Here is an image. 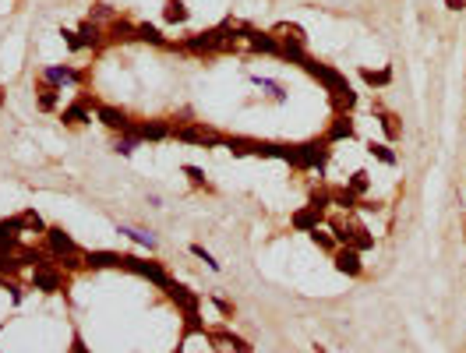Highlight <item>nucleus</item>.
Listing matches in <instances>:
<instances>
[{
    "label": "nucleus",
    "mask_w": 466,
    "mask_h": 353,
    "mask_svg": "<svg viewBox=\"0 0 466 353\" xmlns=\"http://www.w3.org/2000/svg\"><path fill=\"white\" fill-rule=\"evenodd\" d=\"M301 71H308L329 96H332V103H336V113H353V106H357V92H353V85H350V78L339 71V68H332V64H322V61H308Z\"/></svg>",
    "instance_id": "nucleus-1"
},
{
    "label": "nucleus",
    "mask_w": 466,
    "mask_h": 353,
    "mask_svg": "<svg viewBox=\"0 0 466 353\" xmlns=\"http://www.w3.org/2000/svg\"><path fill=\"white\" fill-rule=\"evenodd\" d=\"M222 131H215V128H208L205 120H184V124H177L173 120V142H180V145H198V149H222Z\"/></svg>",
    "instance_id": "nucleus-2"
},
{
    "label": "nucleus",
    "mask_w": 466,
    "mask_h": 353,
    "mask_svg": "<svg viewBox=\"0 0 466 353\" xmlns=\"http://www.w3.org/2000/svg\"><path fill=\"white\" fill-rule=\"evenodd\" d=\"M297 173H311V170H325L329 166V142L325 138H308V142H297L294 145V163H290Z\"/></svg>",
    "instance_id": "nucleus-3"
},
{
    "label": "nucleus",
    "mask_w": 466,
    "mask_h": 353,
    "mask_svg": "<svg viewBox=\"0 0 466 353\" xmlns=\"http://www.w3.org/2000/svg\"><path fill=\"white\" fill-rule=\"evenodd\" d=\"M120 268H124V272H131V275H138V279H149V283H152V286H159V290H166V286L173 283V275L166 272V265H163V261H149V258H138V254H124Z\"/></svg>",
    "instance_id": "nucleus-4"
},
{
    "label": "nucleus",
    "mask_w": 466,
    "mask_h": 353,
    "mask_svg": "<svg viewBox=\"0 0 466 353\" xmlns=\"http://www.w3.org/2000/svg\"><path fill=\"white\" fill-rule=\"evenodd\" d=\"M68 275L71 272H64L57 261L39 265V268H32V290H39V293H64L68 290Z\"/></svg>",
    "instance_id": "nucleus-5"
},
{
    "label": "nucleus",
    "mask_w": 466,
    "mask_h": 353,
    "mask_svg": "<svg viewBox=\"0 0 466 353\" xmlns=\"http://www.w3.org/2000/svg\"><path fill=\"white\" fill-rule=\"evenodd\" d=\"M205 339H208L215 349H222V353H255V346H251L244 335L229 332V328H222V325H208V328H205Z\"/></svg>",
    "instance_id": "nucleus-6"
},
{
    "label": "nucleus",
    "mask_w": 466,
    "mask_h": 353,
    "mask_svg": "<svg viewBox=\"0 0 466 353\" xmlns=\"http://www.w3.org/2000/svg\"><path fill=\"white\" fill-rule=\"evenodd\" d=\"M43 240H46V254H50L53 261H61V258H71V254H82L78 240H75V237H71L64 226H46Z\"/></svg>",
    "instance_id": "nucleus-7"
},
{
    "label": "nucleus",
    "mask_w": 466,
    "mask_h": 353,
    "mask_svg": "<svg viewBox=\"0 0 466 353\" xmlns=\"http://www.w3.org/2000/svg\"><path fill=\"white\" fill-rule=\"evenodd\" d=\"M244 50L248 54H262V57H279V36H272V29H255L244 25Z\"/></svg>",
    "instance_id": "nucleus-8"
},
{
    "label": "nucleus",
    "mask_w": 466,
    "mask_h": 353,
    "mask_svg": "<svg viewBox=\"0 0 466 353\" xmlns=\"http://www.w3.org/2000/svg\"><path fill=\"white\" fill-rule=\"evenodd\" d=\"M138 142H170L173 138V120L166 117H156V120H131L127 128Z\"/></svg>",
    "instance_id": "nucleus-9"
},
{
    "label": "nucleus",
    "mask_w": 466,
    "mask_h": 353,
    "mask_svg": "<svg viewBox=\"0 0 466 353\" xmlns=\"http://www.w3.org/2000/svg\"><path fill=\"white\" fill-rule=\"evenodd\" d=\"M85 78L89 75L82 68H71V64H50V68L39 71V82L57 85V89H64V85H85Z\"/></svg>",
    "instance_id": "nucleus-10"
},
{
    "label": "nucleus",
    "mask_w": 466,
    "mask_h": 353,
    "mask_svg": "<svg viewBox=\"0 0 466 353\" xmlns=\"http://www.w3.org/2000/svg\"><path fill=\"white\" fill-rule=\"evenodd\" d=\"M96 120H99L103 128L117 131V135H124V131L131 128V113L120 110V106H113V103H99V106H96Z\"/></svg>",
    "instance_id": "nucleus-11"
},
{
    "label": "nucleus",
    "mask_w": 466,
    "mask_h": 353,
    "mask_svg": "<svg viewBox=\"0 0 466 353\" xmlns=\"http://www.w3.org/2000/svg\"><path fill=\"white\" fill-rule=\"evenodd\" d=\"M357 135V124H353V117L350 113H332V120H329V128H325V142L329 145H339V142H350Z\"/></svg>",
    "instance_id": "nucleus-12"
},
{
    "label": "nucleus",
    "mask_w": 466,
    "mask_h": 353,
    "mask_svg": "<svg viewBox=\"0 0 466 353\" xmlns=\"http://www.w3.org/2000/svg\"><path fill=\"white\" fill-rule=\"evenodd\" d=\"M332 265H336V272H343V275H350V279H357V275L364 272L360 251H353V247H346V244H339V247L332 251Z\"/></svg>",
    "instance_id": "nucleus-13"
},
{
    "label": "nucleus",
    "mask_w": 466,
    "mask_h": 353,
    "mask_svg": "<svg viewBox=\"0 0 466 353\" xmlns=\"http://www.w3.org/2000/svg\"><path fill=\"white\" fill-rule=\"evenodd\" d=\"M166 297L177 304L180 314H201V297H198L194 290H187V286H180V283H170V286H166Z\"/></svg>",
    "instance_id": "nucleus-14"
},
{
    "label": "nucleus",
    "mask_w": 466,
    "mask_h": 353,
    "mask_svg": "<svg viewBox=\"0 0 466 353\" xmlns=\"http://www.w3.org/2000/svg\"><path fill=\"white\" fill-rule=\"evenodd\" d=\"M120 261H124V251H103V247H96V251H85V268H89V272L120 268Z\"/></svg>",
    "instance_id": "nucleus-15"
},
{
    "label": "nucleus",
    "mask_w": 466,
    "mask_h": 353,
    "mask_svg": "<svg viewBox=\"0 0 466 353\" xmlns=\"http://www.w3.org/2000/svg\"><path fill=\"white\" fill-rule=\"evenodd\" d=\"M110 43H138V22H127V18H113L106 25V47Z\"/></svg>",
    "instance_id": "nucleus-16"
},
{
    "label": "nucleus",
    "mask_w": 466,
    "mask_h": 353,
    "mask_svg": "<svg viewBox=\"0 0 466 353\" xmlns=\"http://www.w3.org/2000/svg\"><path fill=\"white\" fill-rule=\"evenodd\" d=\"M325 223V216L318 212V209H311V205H301L294 216H290V230H297V233H311V230H318Z\"/></svg>",
    "instance_id": "nucleus-17"
},
{
    "label": "nucleus",
    "mask_w": 466,
    "mask_h": 353,
    "mask_svg": "<svg viewBox=\"0 0 466 353\" xmlns=\"http://www.w3.org/2000/svg\"><path fill=\"white\" fill-rule=\"evenodd\" d=\"M78 36H82V47H85V50H103V47H106V29H103L99 22H92V18H85V22L78 25Z\"/></svg>",
    "instance_id": "nucleus-18"
},
{
    "label": "nucleus",
    "mask_w": 466,
    "mask_h": 353,
    "mask_svg": "<svg viewBox=\"0 0 466 353\" xmlns=\"http://www.w3.org/2000/svg\"><path fill=\"white\" fill-rule=\"evenodd\" d=\"M222 149H226L233 159H244V156H255L258 138H248V135H226V138H222Z\"/></svg>",
    "instance_id": "nucleus-19"
},
{
    "label": "nucleus",
    "mask_w": 466,
    "mask_h": 353,
    "mask_svg": "<svg viewBox=\"0 0 466 353\" xmlns=\"http://www.w3.org/2000/svg\"><path fill=\"white\" fill-rule=\"evenodd\" d=\"M61 120H64V128H85V124H92V110L82 99H75L61 110Z\"/></svg>",
    "instance_id": "nucleus-20"
},
{
    "label": "nucleus",
    "mask_w": 466,
    "mask_h": 353,
    "mask_svg": "<svg viewBox=\"0 0 466 353\" xmlns=\"http://www.w3.org/2000/svg\"><path fill=\"white\" fill-rule=\"evenodd\" d=\"M279 61H286V64H294V68H304V64L311 61V54H308V47H304V43L279 39Z\"/></svg>",
    "instance_id": "nucleus-21"
},
{
    "label": "nucleus",
    "mask_w": 466,
    "mask_h": 353,
    "mask_svg": "<svg viewBox=\"0 0 466 353\" xmlns=\"http://www.w3.org/2000/svg\"><path fill=\"white\" fill-rule=\"evenodd\" d=\"M117 233H120V237H127V240H134L138 247H149V251H156V247H159V240H156V233H152V230H141V226H127V223H120V226H117Z\"/></svg>",
    "instance_id": "nucleus-22"
},
{
    "label": "nucleus",
    "mask_w": 466,
    "mask_h": 353,
    "mask_svg": "<svg viewBox=\"0 0 466 353\" xmlns=\"http://www.w3.org/2000/svg\"><path fill=\"white\" fill-rule=\"evenodd\" d=\"M163 22L166 25H187L191 22V8L184 4V0H166L163 4Z\"/></svg>",
    "instance_id": "nucleus-23"
},
{
    "label": "nucleus",
    "mask_w": 466,
    "mask_h": 353,
    "mask_svg": "<svg viewBox=\"0 0 466 353\" xmlns=\"http://www.w3.org/2000/svg\"><path fill=\"white\" fill-rule=\"evenodd\" d=\"M36 106H39L43 113H53V110L61 106V89H57V85L39 82V89H36Z\"/></svg>",
    "instance_id": "nucleus-24"
},
{
    "label": "nucleus",
    "mask_w": 466,
    "mask_h": 353,
    "mask_svg": "<svg viewBox=\"0 0 466 353\" xmlns=\"http://www.w3.org/2000/svg\"><path fill=\"white\" fill-rule=\"evenodd\" d=\"M138 43H149V47H159V50H170L173 47V39H166L156 25H149V22H138Z\"/></svg>",
    "instance_id": "nucleus-25"
},
{
    "label": "nucleus",
    "mask_w": 466,
    "mask_h": 353,
    "mask_svg": "<svg viewBox=\"0 0 466 353\" xmlns=\"http://www.w3.org/2000/svg\"><path fill=\"white\" fill-rule=\"evenodd\" d=\"M251 85L255 89H262L272 103H286V89L279 85V82H272V78H262V75H251Z\"/></svg>",
    "instance_id": "nucleus-26"
},
{
    "label": "nucleus",
    "mask_w": 466,
    "mask_h": 353,
    "mask_svg": "<svg viewBox=\"0 0 466 353\" xmlns=\"http://www.w3.org/2000/svg\"><path fill=\"white\" fill-rule=\"evenodd\" d=\"M272 36L294 39V43H304V47H308V32H304V25H297V22H279V25H272Z\"/></svg>",
    "instance_id": "nucleus-27"
},
{
    "label": "nucleus",
    "mask_w": 466,
    "mask_h": 353,
    "mask_svg": "<svg viewBox=\"0 0 466 353\" xmlns=\"http://www.w3.org/2000/svg\"><path fill=\"white\" fill-rule=\"evenodd\" d=\"M329 194H332V205L336 209H346V212H353V209H360V198L343 184V187H329Z\"/></svg>",
    "instance_id": "nucleus-28"
},
{
    "label": "nucleus",
    "mask_w": 466,
    "mask_h": 353,
    "mask_svg": "<svg viewBox=\"0 0 466 353\" xmlns=\"http://www.w3.org/2000/svg\"><path fill=\"white\" fill-rule=\"evenodd\" d=\"M360 82L371 85V89H385V85H392V68H382V71L360 68Z\"/></svg>",
    "instance_id": "nucleus-29"
},
{
    "label": "nucleus",
    "mask_w": 466,
    "mask_h": 353,
    "mask_svg": "<svg viewBox=\"0 0 466 353\" xmlns=\"http://www.w3.org/2000/svg\"><path fill=\"white\" fill-rule=\"evenodd\" d=\"M367 156H374L382 166H396V163H399V156L392 152L389 142H367Z\"/></svg>",
    "instance_id": "nucleus-30"
},
{
    "label": "nucleus",
    "mask_w": 466,
    "mask_h": 353,
    "mask_svg": "<svg viewBox=\"0 0 466 353\" xmlns=\"http://www.w3.org/2000/svg\"><path fill=\"white\" fill-rule=\"evenodd\" d=\"M378 124H382V131H385L389 142H399V138H403V128L396 124V117H392L389 110H378Z\"/></svg>",
    "instance_id": "nucleus-31"
},
{
    "label": "nucleus",
    "mask_w": 466,
    "mask_h": 353,
    "mask_svg": "<svg viewBox=\"0 0 466 353\" xmlns=\"http://www.w3.org/2000/svg\"><path fill=\"white\" fill-rule=\"evenodd\" d=\"M346 187H350L357 198H364V194L371 191V173H367V170H353V177L346 180Z\"/></svg>",
    "instance_id": "nucleus-32"
},
{
    "label": "nucleus",
    "mask_w": 466,
    "mask_h": 353,
    "mask_svg": "<svg viewBox=\"0 0 466 353\" xmlns=\"http://www.w3.org/2000/svg\"><path fill=\"white\" fill-rule=\"evenodd\" d=\"M346 247H353V251H360V254H364V251H371V247H374V233H367L364 226H353V237H350V244H346Z\"/></svg>",
    "instance_id": "nucleus-33"
},
{
    "label": "nucleus",
    "mask_w": 466,
    "mask_h": 353,
    "mask_svg": "<svg viewBox=\"0 0 466 353\" xmlns=\"http://www.w3.org/2000/svg\"><path fill=\"white\" fill-rule=\"evenodd\" d=\"M138 145H141V142H138L131 131H124V135H117V138H113V152H117V156H134V149H138Z\"/></svg>",
    "instance_id": "nucleus-34"
},
{
    "label": "nucleus",
    "mask_w": 466,
    "mask_h": 353,
    "mask_svg": "<svg viewBox=\"0 0 466 353\" xmlns=\"http://www.w3.org/2000/svg\"><path fill=\"white\" fill-rule=\"evenodd\" d=\"M180 173L194 184V187H201V191H212V184L205 180V170L201 166H194V163H187V166H180Z\"/></svg>",
    "instance_id": "nucleus-35"
},
{
    "label": "nucleus",
    "mask_w": 466,
    "mask_h": 353,
    "mask_svg": "<svg viewBox=\"0 0 466 353\" xmlns=\"http://www.w3.org/2000/svg\"><path fill=\"white\" fill-rule=\"evenodd\" d=\"M329 233L336 237V244H350V237H353V226L332 216V219H329Z\"/></svg>",
    "instance_id": "nucleus-36"
},
{
    "label": "nucleus",
    "mask_w": 466,
    "mask_h": 353,
    "mask_svg": "<svg viewBox=\"0 0 466 353\" xmlns=\"http://www.w3.org/2000/svg\"><path fill=\"white\" fill-rule=\"evenodd\" d=\"M308 237H311V244H315V247H322V251H329V254L339 247V244H336V237H332L329 230H322V226H318V230H311Z\"/></svg>",
    "instance_id": "nucleus-37"
},
{
    "label": "nucleus",
    "mask_w": 466,
    "mask_h": 353,
    "mask_svg": "<svg viewBox=\"0 0 466 353\" xmlns=\"http://www.w3.org/2000/svg\"><path fill=\"white\" fill-rule=\"evenodd\" d=\"M22 219H25V233H46V223H43V216L36 209H25Z\"/></svg>",
    "instance_id": "nucleus-38"
},
{
    "label": "nucleus",
    "mask_w": 466,
    "mask_h": 353,
    "mask_svg": "<svg viewBox=\"0 0 466 353\" xmlns=\"http://www.w3.org/2000/svg\"><path fill=\"white\" fill-rule=\"evenodd\" d=\"M308 205H311V209H318L322 216H329V209H332V194H329V191H311Z\"/></svg>",
    "instance_id": "nucleus-39"
},
{
    "label": "nucleus",
    "mask_w": 466,
    "mask_h": 353,
    "mask_svg": "<svg viewBox=\"0 0 466 353\" xmlns=\"http://www.w3.org/2000/svg\"><path fill=\"white\" fill-rule=\"evenodd\" d=\"M0 251L18 254V251H22V237H15V233H8L4 226H0Z\"/></svg>",
    "instance_id": "nucleus-40"
},
{
    "label": "nucleus",
    "mask_w": 466,
    "mask_h": 353,
    "mask_svg": "<svg viewBox=\"0 0 466 353\" xmlns=\"http://www.w3.org/2000/svg\"><path fill=\"white\" fill-rule=\"evenodd\" d=\"M61 39H64V47L71 50V54H82L85 47H82V36H78V29H61Z\"/></svg>",
    "instance_id": "nucleus-41"
},
{
    "label": "nucleus",
    "mask_w": 466,
    "mask_h": 353,
    "mask_svg": "<svg viewBox=\"0 0 466 353\" xmlns=\"http://www.w3.org/2000/svg\"><path fill=\"white\" fill-rule=\"evenodd\" d=\"M191 254H194V258H198V261H205V265H208V268H212V272H219V268H222V265H219V261H215V254H212V251H205V247H201V244H191Z\"/></svg>",
    "instance_id": "nucleus-42"
},
{
    "label": "nucleus",
    "mask_w": 466,
    "mask_h": 353,
    "mask_svg": "<svg viewBox=\"0 0 466 353\" xmlns=\"http://www.w3.org/2000/svg\"><path fill=\"white\" fill-rule=\"evenodd\" d=\"M0 226H4L8 233H15V237L25 233V219H22V212H18V216H8V219H0Z\"/></svg>",
    "instance_id": "nucleus-43"
},
{
    "label": "nucleus",
    "mask_w": 466,
    "mask_h": 353,
    "mask_svg": "<svg viewBox=\"0 0 466 353\" xmlns=\"http://www.w3.org/2000/svg\"><path fill=\"white\" fill-rule=\"evenodd\" d=\"M208 300L215 304V311H219L222 318H233V314H237V307H233V304H229L226 297H219V293H208Z\"/></svg>",
    "instance_id": "nucleus-44"
},
{
    "label": "nucleus",
    "mask_w": 466,
    "mask_h": 353,
    "mask_svg": "<svg viewBox=\"0 0 466 353\" xmlns=\"http://www.w3.org/2000/svg\"><path fill=\"white\" fill-rule=\"evenodd\" d=\"M68 353H92V349L85 346V339H82V332H75V335H71V349H68Z\"/></svg>",
    "instance_id": "nucleus-45"
},
{
    "label": "nucleus",
    "mask_w": 466,
    "mask_h": 353,
    "mask_svg": "<svg viewBox=\"0 0 466 353\" xmlns=\"http://www.w3.org/2000/svg\"><path fill=\"white\" fill-rule=\"evenodd\" d=\"M448 11H466V0H445Z\"/></svg>",
    "instance_id": "nucleus-46"
},
{
    "label": "nucleus",
    "mask_w": 466,
    "mask_h": 353,
    "mask_svg": "<svg viewBox=\"0 0 466 353\" xmlns=\"http://www.w3.org/2000/svg\"><path fill=\"white\" fill-rule=\"evenodd\" d=\"M11 300H15V307H18V304L25 300V290H22V286H15V290H11Z\"/></svg>",
    "instance_id": "nucleus-47"
},
{
    "label": "nucleus",
    "mask_w": 466,
    "mask_h": 353,
    "mask_svg": "<svg viewBox=\"0 0 466 353\" xmlns=\"http://www.w3.org/2000/svg\"><path fill=\"white\" fill-rule=\"evenodd\" d=\"M8 103V96H4V85H0V106H4Z\"/></svg>",
    "instance_id": "nucleus-48"
},
{
    "label": "nucleus",
    "mask_w": 466,
    "mask_h": 353,
    "mask_svg": "<svg viewBox=\"0 0 466 353\" xmlns=\"http://www.w3.org/2000/svg\"><path fill=\"white\" fill-rule=\"evenodd\" d=\"M4 325H8V321H0V332H4Z\"/></svg>",
    "instance_id": "nucleus-49"
}]
</instances>
